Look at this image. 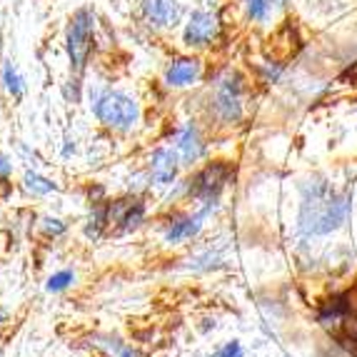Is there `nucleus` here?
Returning <instances> with one entry per match:
<instances>
[{
    "label": "nucleus",
    "mask_w": 357,
    "mask_h": 357,
    "mask_svg": "<svg viewBox=\"0 0 357 357\" xmlns=\"http://www.w3.org/2000/svg\"><path fill=\"white\" fill-rule=\"evenodd\" d=\"M300 230L312 238H322L330 232L340 230L342 222L350 215V197L345 192H337L328 178H310L300 185Z\"/></svg>",
    "instance_id": "obj_1"
},
{
    "label": "nucleus",
    "mask_w": 357,
    "mask_h": 357,
    "mask_svg": "<svg viewBox=\"0 0 357 357\" xmlns=\"http://www.w3.org/2000/svg\"><path fill=\"white\" fill-rule=\"evenodd\" d=\"M90 110L98 123L118 132H130L140 123V105L123 90H96Z\"/></svg>",
    "instance_id": "obj_2"
},
{
    "label": "nucleus",
    "mask_w": 357,
    "mask_h": 357,
    "mask_svg": "<svg viewBox=\"0 0 357 357\" xmlns=\"http://www.w3.org/2000/svg\"><path fill=\"white\" fill-rule=\"evenodd\" d=\"M235 178V170L227 160H215L200 167L192 178L185 180V195H190L197 203H218L220 192L227 188V183Z\"/></svg>",
    "instance_id": "obj_3"
},
{
    "label": "nucleus",
    "mask_w": 357,
    "mask_h": 357,
    "mask_svg": "<svg viewBox=\"0 0 357 357\" xmlns=\"http://www.w3.org/2000/svg\"><path fill=\"white\" fill-rule=\"evenodd\" d=\"M243 90H245V80L238 70H230L222 77H218L215 96L210 100V105H213V115L220 120L222 126H238L240 120H243L245 115Z\"/></svg>",
    "instance_id": "obj_4"
},
{
    "label": "nucleus",
    "mask_w": 357,
    "mask_h": 357,
    "mask_svg": "<svg viewBox=\"0 0 357 357\" xmlns=\"http://www.w3.org/2000/svg\"><path fill=\"white\" fill-rule=\"evenodd\" d=\"M93 25H96V15H93L90 8H80V10L73 13L70 25H68V36H66V48H68V58H70V66L75 73H83L85 63H88L90 40H93Z\"/></svg>",
    "instance_id": "obj_5"
},
{
    "label": "nucleus",
    "mask_w": 357,
    "mask_h": 357,
    "mask_svg": "<svg viewBox=\"0 0 357 357\" xmlns=\"http://www.w3.org/2000/svg\"><path fill=\"white\" fill-rule=\"evenodd\" d=\"M220 38V18L213 10H192L183 30L188 48H208Z\"/></svg>",
    "instance_id": "obj_6"
},
{
    "label": "nucleus",
    "mask_w": 357,
    "mask_h": 357,
    "mask_svg": "<svg viewBox=\"0 0 357 357\" xmlns=\"http://www.w3.org/2000/svg\"><path fill=\"white\" fill-rule=\"evenodd\" d=\"M145 220V203L140 197H120V200H110L107 203V227L118 235L123 232H132L140 227Z\"/></svg>",
    "instance_id": "obj_7"
},
{
    "label": "nucleus",
    "mask_w": 357,
    "mask_h": 357,
    "mask_svg": "<svg viewBox=\"0 0 357 357\" xmlns=\"http://www.w3.org/2000/svg\"><path fill=\"white\" fill-rule=\"evenodd\" d=\"M180 155L175 148H155L148 158V180L155 185H170L178 178Z\"/></svg>",
    "instance_id": "obj_8"
},
{
    "label": "nucleus",
    "mask_w": 357,
    "mask_h": 357,
    "mask_svg": "<svg viewBox=\"0 0 357 357\" xmlns=\"http://www.w3.org/2000/svg\"><path fill=\"white\" fill-rule=\"evenodd\" d=\"M173 143H175V150H178L183 165H192V162H197L205 155L203 135H200L195 123H183L180 128H175Z\"/></svg>",
    "instance_id": "obj_9"
},
{
    "label": "nucleus",
    "mask_w": 357,
    "mask_h": 357,
    "mask_svg": "<svg viewBox=\"0 0 357 357\" xmlns=\"http://www.w3.org/2000/svg\"><path fill=\"white\" fill-rule=\"evenodd\" d=\"M140 10L153 28H175L183 18V8L178 0H143Z\"/></svg>",
    "instance_id": "obj_10"
},
{
    "label": "nucleus",
    "mask_w": 357,
    "mask_h": 357,
    "mask_svg": "<svg viewBox=\"0 0 357 357\" xmlns=\"http://www.w3.org/2000/svg\"><path fill=\"white\" fill-rule=\"evenodd\" d=\"M200 75H203V63L197 58H175L165 68L162 80L167 88H188V85H195Z\"/></svg>",
    "instance_id": "obj_11"
},
{
    "label": "nucleus",
    "mask_w": 357,
    "mask_h": 357,
    "mask_svg": "<svg viewBox=\"0 0 357 357\" xmlns=\"http://www.w3.org/2000/svg\"><path fill=\"white\" fill-rule=\"evenodd\" d=\"M205 215L197 210L192 215H173L165 225V243L170 245H180L185 240H192L197 232L203 230Z\"/></svg>",
    "instance_id": "obj_12"
},
{
    "label": "nucleus",
    "mask_w": 357,
    "mask_h": 357,
    "mask_svg": "<svg viewBox=\"0 0 357 357\" xmlns=\"http://www.w3.org/2000/svg\"><path fill=\"white\" fill-rule=\"evenodd\" d=\"M90 342L96 347H100L107 357H140V352H137L135 347H130L128 342H123V340L113 337V335H93Z\"/></svg>",
    "instance_id": "obj_13"
},
{
    "label": "nucleus",
    "mask_w": 357,
    "mask_h": 357,
    "mask_svg": "<svg viewBox=\"0 0 357 357\" xmlns=\"http://www.w3.org/2000/svg\"><path fill=\"white\" fill-rule=\"evenodd\" d=\"M23 188L30 192V195H36V197L48 195V192H55V190H58V185H55L53 180L43 178V175H38V173H25Z\"/></svg>",
    "instance_id": "obj_14"
},
{
    "label": "nucleus",
    "mask_w": 357,
    "mask_h": 357,
    "mask_svg": "<svg viewBox=\"0 0 357 357\" xmlns=\"http://www.w3.org/2000/svg\"><path fill=\"white\" fill-rule=\"evenodd\" d=\"M243 8L252 23H268L273 13V0H243Z\"/></svg>",
    "instance_id": "obj_15"
},
{
    "label": "nucleus",
    "mask_w": 357,
    "mask_h": 357,
    "mask_svg": "<svg viewBox=\"0 0 357 357\" xmlns=\"http://www.w3.org/2000/svg\"><path fill=\"white\" fill-rule=\"evenodd\" d=\"M3 83H6V90L13 98H23L25 93L23 77H20L18 68L13 66V60H6V66H3Z\"/></svg>",
    "instance_id": "obj_16"
},
{
    "label": "nucleus",
    "mask_w": 357,
    "mask_h": 357,
    "mask_svg": "<svg viewBox=\"0 0 357 357\" xmlns=\"http://www.w3.org/2000/svg\"><path fill=\"white\" fill-rule=\"evenodd\" d=\"M75 282V270H60V273L50 275L48 282H45V290L48 292H63Z\"/></svg>",
    "instance_id": "obj_17"
},
{
    "label": "nucleus",
    "mask_w": 357,
    "mask_h": 357,
    "mask_svg": "<svg viewBox=\"0 0 357 357\" xmlns=\"http://www.w3.org/2000/svg\"><path fill=\"white\" fill-rule=\"evenodd\" d=\"M213 357H245V350L238 340H230V342L218 347V350L213 352Z\"/></svg>",
    "instance_id": "obj_18"
},
{
    "label": "nucleus",
    "mask_w": 357,
    "mask_h": 357,
    "mask_svg": "<svg viewBox=\"0 0 357 357\" xmlns=\"http://www.w3.org/2000/svg\"><path fill=\"white\" fill-rule=\"evenodd\" d=\"M43 230L55 238V235H63V232H66L68 227H66V222L58 220V218H43Z\"/></svg>",
    "instance_id": "obj_19"
},
{
    "label": "nucleus",
    "mask_w": 357,
    "mask_h": 357,
    "mask_svg": "<svg viewBox=\"0 0 357 357\" xmlns=\"http://www.w3.org/2000/svg\"><path fill=\"white\" fill-rule=\"evenodd\" d=\"M10 173H13V162H10V158L0 153V180H8V178H10Z\"/></svg>",
    "instance_id": "obj_20"
},
{
    "label": "nucleus",
    "mask_w": 357,
    "mask_h": 357,
    "mask_svg": "<svg viewBox=\"0 0 357 357\" xmlns=\"http://www.w3.org/2000/svg\"><path fill=\"white\" fill-rule=\"evenodd\" d=\"M273 6H278V8H287V6H290V0H273Z\"/></svg>",
    "instance_id": "obj_21"
},
{
    "label": "nucleus",
    "mask_w": 357,
    "mask_h": 357,
    "mask_svg": "<svg viewBox=\"0 0 357 357\" xmlns=\"http://www.w3.org/2000/svg\"><path fill=\"white\" fill-rule=\"evenodd\" d=\"M347 73H350V75H352V77H355V80H357V66H355V68H350V70H347Z\"/></svg>",
    "instance_id": "obj_22"
},
{
    "label": "nucleus",
    "mask_w": 357,
    "mask_h": 357,
    "mask_svg": "<svg viewBox=\"0 0 357 357\" xmlns=\"http://www.w3.org/2000/svg\"><path fill=\"white\" fill-rule=\"evenodd\" d=\"M3 320H6V312H3V310H0V322H3Z\"/></svg>",
    "instance_id": "obj_23"
},
{
    "label": "nucleus",
    "mask_w": 357,
    "mask_h": 357,
    "mask_svg": "<svg viewBox=\"0 0 357 357\" xmlns=\"http://www.w3.org/2000/svg\"><path fill=\"white\" fill-rule=\"evenodd\" d=\"M355 317H357V312H355Z\"/></svg>",
    "instance_id": "obj_24"
}]
</instances>
